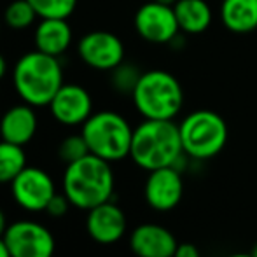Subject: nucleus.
Instances as JSON below:
<instances>
[{
	"label": "nucleus",
	"mask_w": 257,
	"mask_h": 257,
	"mask_svg": "<svg viewBox=\"0 0 257 257\" xmlns=\"http://www.w3.org/2000/svg\"><path fill=\"white\" fill-rule=\"evenodd\" d=\"M61 184L70 205L88 212L112 200L115 179L110 163L95 154H88L67 165Z\"/></svg>",
	"instance_id": "f257e3e1"
},
{
	"label": "nucleus",
	"mask_w": 257,
	"mask_h": 257,
	"mask_svg": "<svg viewBox=\"0 0 257 257\" xmlns=\"http://www.w3.org/2000/svg\"><path fill=\"white\" fill-rule=\"evenodd\" d=\"M184 154L179 124L166 119H144L133 128L130 158L139 168L153 172L173 166Z\"/></svg>",
	"instance_id": "f03ea898"
},
{
	"label": "nucleus",
	"mask_w": 257,
	"mask_h": 257,
	"mask_svg": "<svg viewBox=\"0 0 257 257\" xmlns=\"http://www.w3.org/2000/svg\"><path fill=\"white\" fill-rule=\"evenodd\" d=\"M14 89L32 107H49L63 86V68L56 56L30 51L20 58L13 70Z\"/></svg>",
	"instance_id": "7ed1b4c3"
},
{
	"label": "nucleus",
	"mask_w": 257,
	"mask_h": 257,
	"mask_svg": "<svg viewBox=\"0 0 257 257\" xmlns=\"http://www.w3.org/2000/svg\"><path fill=\"white\" fill-rule=\"evenodd\" d=\"M132 96L135 108L144 119L173 121L184 105L182 86L166 70H147L140 74Z\"/></svg>",
	"instance_id": "20e7f679"
},
{
	"label": "nucleus",
	"mask_w": 257,
	"mask_h": 257,
	"mask_svg": "<svg viewBox=\"0 0 257 257\" xmlns=\"http://www.w3.org/2000/svg\"><path fill=\"white\" fill-rule=\"evenodd\" d=\"M81 135L88 144L89 154L108 163L128 158L132 149L133 128L121 114L114 110H100L82 124Z\"/></svg>",
	"instance_id": "39448f33"
},
{
	"label": "nucleus",
	"mask_w": 257,
	"mask_h": 257,
	"mask_svg": "<svg viewBox=\"0 0 257 257\" xmlns=\"http://www.w3.org/2000/svg\"><path fill=\"white\" fill-rule=\"evenodd\" d=\"M184 154L191 159L205 161L215 158L227 144L229 130L222 115L213 110H194L179 124Z\"/></svg>",
	"instance_id": "423d86ee"
},
{
	"label": "nucleus",
	"mask_w": 257,
	"mask_h": 257,
	"mask_svg": "<svg viewBox=\"0 0 257 257\" xmlns=\"http://www.w3.org/2000/svg\"><path fill=\"white\" fill-rule=\"evenodd\" d=\"M2 238L11 257H53L56 248L53 233L35 220H16L7 226Z\"/></svg>",
	"instance_id": "0eeeda50"
},
{
	"label": "nucleus",
	"mask_w": 257,
	"mask_h": 257,
	"mask_svg": "<svg viewBox=\"0 0 257 257\" xmlns=\"http://www.w3.org/2000/svg\"><path fill=\"white\" fill-rule=\"evenodd\" d=\"M11 193L14 201L27 212H46L49 201L56 194V187L48 172L27 166L11 182Z\"/></svg>",
	"instance_id": "6e6552de"
},
{
	"label": "nucleus",
	"mask_w": 257,
	"mask_h": 257,
	"mask_svg": "<svg viewBox=\"0 0 257 257\" xmlns=\"http://www.w3.org/2000/svg\"><path fill=\"white\" fill-rule=\"evenodd\" d=\"M135 30L144 41L153 44L172 42L180 32L173 6L158 0L144 4L135 14Z\"/></svg>",
	"instance_id": "1a4fd4ad"
},
{
	"label": "nucleus",
	"mask_w": 257,
	"mask_h": 257,
	"mask_svg": "<svg viewBox=\"0 0 257 257\" xmlns=\"http://www.w3.org/2000/svg\"><path fill=\"white\" fill-rule=\"evenodd\" d=\"M77 51L81 60L95 70H114L124 60V46L117 35L105 30L86 34L79 41Z\"/></svg>",
	"instance_id": "9d476101"
},
{
	"label": "nucleus",
	"mask_w": 257,
	"mask_h": 257,
	"mask_svg": "<svg viewBox=\"0 0 257 257\" xmlns=\"http://www.w3.org/2000/svg\"><path fill=\"white\" fill-rule=\"evenodd\" d=\"M144 198L156 212H170L177 208L184 198V173L173 166L149 172L144 184Z\"/></svg>",
	"instance_id": "9b49d317"
},
{
	"label": "nucleus",
	"mask_w": 257,
	"mask_h": 257,
	"mask_svg": "<svg viewBox=\"0 0 257 257\" xmlns=\"http://www.w3.org/2000/svg\"><path fill=\"white\" fill-rule=\"evenodd\" d=\"M53 117L63 126H82L93 114L91 95L79 84H65L49 103Z\"/></svg>",
	"instance_id": "f8f14e48"
},
{
	"label": "nucleus",
	"mask_w": 257,
	"mask_h": 257,
	"mask_svg": "<svg viewBox=\"0 0 257 257\" xmlns=\"http://www.w3.org/2000/svg\"><path fill=\"white\" fill-rule=\"evenodd\" d=\"M126 226L128 222L124 212L112 200L88 210L86 231L93 240L102 245H110L121 240L126 233Z\"/></svg>",
	"instance_id": "ddd939ff"
},
{
	"label": "nucleus",
	"mask_w": 257,
	"mask_h": 257,
	"mask_svg": "<svg viewBox=\"0 0 257 257\" xmlns=\"http://www.w3.org/2000/svg\"><path fill=\"white\" fill-rule=\"evenodd\" d=\"M177 245L175 234L161 224H140L130 234V248L137 257H173Z\"/></svg>",
	"instance_id": "4468645a"
},
{
	"label": "nucleus",
	"mask_w": 257,
	"mask_h": 257,
	"mask_svg": "<svg viewBox=\"0 0 257 257\" xmlns=\"http://www.w3.org/2000/svg\"><path fill=\"white\" fill-rule=\"evenodd\" d=\"M37 114L28 103L14 105L0 119V137L2 140L16 146H27L37 133Z\"/></svg>",
	"instance_id": "2eb2a0df"
},
{
	"label": "nucleus",
	"mask_w": 257,
	"mask_h": 257,
	"mask_svg": "<svg viewBox=\"0 0 257 257\" xmlns=\"http://www.w3.org/2000/svg\"><path fill=\"white\" fill-rule=\"evenodd\" d=\"M35 49L41 53L61 56L72 44V28L61 18H41L34 32Z\"/></svg>",
	"instance_id": "dca6fc26"
},
{
	"label": "nucleus",
	"mask_w": 257,
	"mask_h": 257,
	"mask_svg": "<svg viewBox=\"0 0 257 257\" xmlns=\"http://www.w3.org/2000/svg\"><path fill=\"white\" fill-rule=\"evenodd\" d=\"M220 20L233 34L257 30V0H222Z\"/></svg>",
	"instance_id": "f3484780"
},
{
	"label": "nucleus",
	"mask_w": 257,
	"mask_h": 257,
	"mask_svg": "<svg viewBox=\"0 0 257 257\" xmlns=\"http://www.w3.org/2000/svg\"><path fill=\"white\" fill-rule=\"evenodd\" d=\"M173 9L180 32L198 35L212 23V9L205 0H177Z\"/></svg>",
	"instance_id": "a211bd4d"
},
{
	"label": "nucleus",
	"mask_w": 257,
	"mask_h": 257,
	"mask_svg": "<svg viewBox=\"0 0 257 257\" xmlns=\"http://www.w3.org/2000/svg\"><path fill=\"white\" fill-rule=\"evenodd\" d=\"M27 168V154L23 146L2 140L0 142V184H11Z\"/></svg>",
	"instance_id": "6ab92c4d"
},
{
	"label": "nucleus",
	"mask_w": 257,
	"mask_h": 257,
	"mask_svg": "<svg viewBox=\"0 0 257 257\" xmlns=\"http://www.w3.org/2000/svg\"><path fill=\"white\" fill-rule=\"evenodd\" d=\"M37 18L39 16L34 6L28 0H14L6 7L2 20L13 30H25V28L32 27Z\"/></svg>",
	"instance_id": "aec40b11"
},
{
	"label": "nucleus",
	"mask_w": 257,
	"mask_h": 257,
	"mask_svg": "<svg viewBox=\"0 0 257 257\" xmlns=\"http://www.w3.org/2000/svg\"><path fill=\"white\" fill-rule=\"evenodd\" d=\"M39 18H61L68 20L75 11L77 0H28Z\"/></svg>",
	"instance_id": "412c9836"
},
{
	"label": "nucleus",
	"mask_w": 257,
	"mask_h": 257,
	"mask_svg": "<svg viewBox=\"0 0 257 257\" xmlns=\"http://www.w3.org/2000/svg\"><path fill=\"white\" fill-rule=\"evenodd\" d=\"M89 154L88 144H86L84 137L79 133V135H70L67 139L61 140V144L58 146V158L65 163V165H70V163L77 161V159L84 158Z\"/></svg>",
	"instance_id": "4be33fe9"
},
{
	"label": "nucleus",
	"mask_w": 257,
	"mask_h": 257,
	"mask_svg": "<svg viewBox=\"0 0 257 257\" xmlns=\"http://www.w3.org/2000/svg\"><path fill=\"white\" fill-rule=\"evenodd\" d=\"M114 74H112V84L117 91H124V93H132L133 88H135L137 81H139L140 74L137 68L130 67V65H119L115 67Z\"/></svg>",
	"instance_id": "5701e85b"
},
{
	"label": "nucleus",
	"mask_w": 257,
	"mask_h": 257,
	"mask_svg": "<svg viewBox=\"0 0 257 257\" xmlns=\"http://www.w3.org/2000/svg\"><path fill=\"white\" fill-rule=\"evenodd\" d=\"M70 201H68V198L65 196V194H54L53 200L49 201L48 208H46V213L51 217H56V219H60V217H63L65 213L68 212V208H70Z\"/></svg>",
	"instance_id": "b1692460"
},
{
	"label": "nucleus",
	"mask_w": 257,
	"mask_h": 257,
	"mask_svg": "<svg viewBox=\"0 0 257 257\" xmlns=\"http://www.w3.org/2000/svg\"><path fill=\"white\" fill-rule=\"evenodd\" d=\"M173 257H201L200 248L194 243H189V241H184V243L177 245V250Z\"/></svg>",
	"instance_id": "393cba45"
},
{
	"label": "nucleus",
	"mask_w": 257,
	"mask_h": 257,
	"mask_svg": "<svg viewBox=\"0 0 257 257\" xmlns=\"http://www.w3.org/2000/svg\"><path fill=\"white\" fill-rule=\"evenodd\" d=\"M7 229V220H6V213L2 212V208H0V238L4 236V233H6Z\"/></svg>",
	"instance_id": "a878e982"
},
{
	"label": "nucleus",
	"mask_w": 257,
	"mask_h": 257,
	"mask_svg": "<svg viewBox=\"0 0 257 257\" xmlns=\"http://www.w3.org/2000/svg\"><path fill=\"white\" fill-rule=\"evenodd\" d=\"M0 257H11V252H9V248H7L4 238H0Z\"/></svg>",
	"instance_id": "bb28decb"
},
{
	"label": "nucleus",
	"mask_w": 257,
	"mask_h": 257,
	"mask_svg": "<svg viewBox=\"0 0 257 257\" xmlns=\"http://www.w3.org/2000/svg\"><path fill=\"white\" fill-rule=\"evenodd\" d=\"M7 72V63H6V58L0 54V81H2V77L6 75Z\"/></svg>",
	"instance_id": "cd10ccee"
},
{
	"label": "nucleus",
	"mask_w": 257,
	"mask_h": 257,
	"mask_svg": "<svg viewBox=\"0 0 257 257\" xmlns=\"http://www.w3.org/2000/svg\"><path fill=\"white\" fill-rule=\"evenodd\" d=\"M227 257H252V254L248 252V254H241V252H236V254H231V255H227Z\"/></svg>",
	"instance_id": "c85d7f7f"
},
{
	"label": "nucleus",
	"mask_w": 257,
	"mask_h": 257,
	"mask_svg": "<svg viewBox=\"0 0 257 257\" xmlns=\"http://www.w3.org/2000/svg\"><path fill=\"white\" fill-rule=\"evenodd\" d=\"M158 2L166 4V6H175V2H177V0H158Z\"/></svg>",
	"instance_id": "c756f323"
},
{
	"label": "nucleus",
	"mask_w": 257,
	"mask_h": 257,
	"mask_svg": "<svg viewBox=\"0 0 257 257\" xmlns=\"http://www.w3.org/2000/svg\"><path fill=\"white\" fill-rule=\"evenodd\" d=\"M250 254H252V257H257V241L254 245H252V248H250Z\"/></svg>",
	"instance_id": "7c9ffc66"
},
{
	"label": "nucleus",
	"mask_w": 257,
	"mask_h": 257,
	"mask_svg": "<svg viewBox=\"0 0 257 257\" xmlns=\"http://www.w3.org/2000/svg\"><path fill=\"white\" fill-rule=\"evenodd\" d=\"M2 25H4V20H2V16H0V34H2Z\"/></svg>",
	"instance_id": "2f4dec72"
}]
</instances>
